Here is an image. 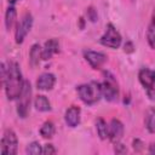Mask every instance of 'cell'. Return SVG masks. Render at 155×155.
<instances>
[{
    "label": "cell",
    "instance_id": "obj_1",
    "mask_svg": "<svg viewBox=\"0 0 155 155\" xmlns=\"http://www.w3.org/2000/svg\"><path fill=\"white\" fill-rule=\"evenodd\" d=\"M1 79H2V84H4L7 98L10 101L18 99V97L21 96L23 91L24 82H25V80H23L22 71L19 69L18 63L10 62L7 65L2 63L1 64Z\"/></svg>",
    "mask_w": 155,
    "mask_h": 155
},
{
    "label": "cell",
    "instance_id": "obj_2",
    "mask_svg": "<svg viewBox=\"0 0 155 155\" xmlns=\"http://www.w3.org/2000/svg\"><path fill=\"white\" fill-rule=\"evenodd\" d=\"M79 98L87 105L96 104L102 97V86L97 81H90L87 84L79 85L76 87Z\"/></svg>",
    "mask_w": 155,
    "mask_h": 155
},
{
    "label": "cell",
    "instance_id": "obj_3",
    "mask_svg": "<svg viewBox=\"0 0 155 155\" xmlns=\"http://www.w3.org/2000/svg\"><path fill=\"white\" fill-rule=\"evenodd\" d=\"M138 79L140 85L147 92V96L155 101V70L149 68H142L138 73Z\"/></svg>",
    "mask_w": 155,
    "mask_h": 155
},
{
    "label": "cell",
    "instance_id": "obj_4",
    "mask_svg": "<svg viewBox=\"0 0 155 155\" xmlns=\"http://www.w3.org/2000/svg\"><path fill=\"white\" fill-rule=\"evenodd\" d=\"M102 86V96L108 102H114L119 97V86L115 78L110 73H104V80L101 82Z\"/></svg>",
    "mask_w": 155,
    "mask_h": 155
},
{
    "label": "cell",
    "instance_id": "obj_5",
    "mask_svg": "<svg viewBox=\"0 0 155 155\" xmlns=\"http://www.w3.org/2000/svg\"><path fill=\"white\" fill-rule=\"evenodd\" d=\"M121 41H122V38H121L120 33L116 30V28L111 23H109L107 25L104 34L99 39V42L103 46L109 47V48H119L121 45Z\"/></svg>",
    "mask_w": 155,
    "mask_h": 155
},
{
    "label": "cell",
    "instance_id": "obj_6",
    "mask_svg": "<svg viewBox=\"0 0 155 155\" xmlns=\"http://www.w3.org/2000/svg\"><path fill=\"white\" fill-rule=\"evenodd\" d=\"M18 148V138L13 130L6 128L1 138V154L2 155H16Z\"/></svg>",
    "mask_w": 155,
    "mask_h": 155
},
{
    "label": "cell",
    "instance_id": "obj_7",
    "mask_svg": "<svg viewBox=\"0 0 155 155\" xmlns=\"http://www.w3.org/2000/svg\"><path fill=\"white\" fill-rule=\"evenodd\" d=\"M33 27V16L31 13L27 12L22 16L19 23L16 27V31H15V39L17 44H22L23 40L25 39V36L28 35V33L30 31Z\"/></svg>",
    "mask_w": 155,
    "mask_h": 155
},
{
    "label": "cell",
    "instance_id": "obj_8",
    "mask_svg": "<svg viewBox=\"0 0 155 155\" xmlns=\"http://www.w3.org/2000/svg\"><path fill=\"white\" fill-rule=\"evenodd\" d=\"M30 96H31V86L29 81H25L23 91L18 97V103H17V114L21 117H25L28 115L29 105H30Z\"/></svg>",
    "mask_w": 155,
    "mask_h": 155
},
{
    "label": "cell",
    "instance_id": "obj_9",
    "mask_svg": "<svg viewBox=\"0 0 155 155\" xmlns=\"http://www.w3.org/2000/svg\"><path fill=\"white\" fill-rule=\"evenodd\" d=\"M84 58L91 65L92 69H99L107 62L108 57H107V54H104L102 52H97V51H92V50H85L84 51Z\"/></svg>",
    "mask_w": 155,
    "mask_h": 155
},
{
    "label": "cell",
    "instance_id": "obj_10",
    "mask_svg": "<svg viewBox=\"0 0 155 155\" xmlns=\"http://www.w3.org/2000/svg\"><path fill=\"white\" fill-rule=\"evenodd\" d=\"M124 136V125L117 119H111L109 124V131H108V138L111 143H117Z\"/></svg>",
    "mask_w": 155,
    "mask_h": 155
},
{
    "label": "cell",
    "instance_id": "obj_11",
    "mask_svg": "<svg viewBox=\"0 0 155 155\" xmlns=\"http://www.w3.org/2000/svg\"><path fill=\"white\" fill-rule=\"evenodd\" d=\"M80 114H81V110L79 107L76 105H71L70 108L67 109L65 111V115H64V120H65V124L74 128L76 127L79 124H80Z\"/></svg>",
    "mask_w": 155,
    "mask_h": 155
},
{
    "label": "cell",
    "instance_id": "obj_12",
    "mask_svg": "<svg viewBox=\"0 0 155 155\" xmlns=\"http://www.w3.org/2000/svg\"><path fill=\"white\" fill-rule=\"evenodd\" d=\"M56 84V76L51 73H42L36 80V87L42 91L51 90Z\"/></svg>",
    "mask_w": 155,
    "mask_h": 155
},
{
    "label": "cell",
    "instance_id": "obj_13",
    "mask_svg": "<svg viewBox=\"0 0 155 155\" xmlns=\"http://www.w3.org/2000/svg\"><path fill=\"white\" fill-rule=\"evenodd\" d=\"M59 51V42L57 39H50L45 42L42 47V59L47 61L52 58L53 54H56Z\"/></svg>",
    "mask_w": 155,
    "mask_h": 155
},
{
    "label": "cell",
    "instance_id": "obj_14",
    "mask_svg": "<svg viewBox=\"0 0 155 155\" xmlns=\"http://www.w3.org/2000/svg\"><path fill=\"white\" fill-rule=\"evenodd\" d=\"M42 59V48L39 44H34L29 51V63L31 67L39 65L40 61Z\"/></svg>",
    "mask_w": 155,
    "mask_h": 155
},
{
    "label": "cell",
    "instance_id": "obj_15",
    "mask_svg": "<svg viewBox=\"0 0 155 155\" xmlns=\"http://www.w3.org/2000/svg\"><path fill=\"white\" fill-rule=\"evenodd\" d=\"M34 107L39 111H48V110H51V103H50V101L47 99L46 96H42V94H39V96L35 97Z\"/></svg>",
    "mask_w": 155,
    "mask_h": 155
},
{
    "label": "cell",
    "instance_id": "obj_16",
    "mask_svg": "<svg viewBox=\"0 0 155 155\" xmlns=\"http://www.w3.org/2000/svg\"><path fill=\"white\" fill-rule=\"evenodd\" d=\"M147 39H148V44L150 45V47L155 48V7L153 10L151 19H150V23H149V27H148Z\"/></svg>",
    "mask_w": 155,
    "mask_h": 155
},
{
    "label": "cell",
    "instance_id": "obj_17",
    "mask_svg": "<svg viewBox=\"0 0 155 155\" xmlns=\"http://www.w3.org/2000/svg\"><path fill=\"white\" fill-rule=\"evenodd\" d=\"M145 127L150 133H155V108H149L145 113Z\"/></svg>",
    "mask_w": 155,
    "mask_h": 155
},
{
    "label": "cell",
    "instance_id": "obj_18",
    "mask_svg": "<svg viewBox=\"0 0 155 155\" xmlns=\"http://www.w3.org/2000/svg\"><path fill=\"white\" fill-rule=\"evenodd\" d=\"M16 17H17V12H16V8L13 5H10L8 8L6 10V13H5V27L7 30H10L15 22H16Z\"/></svg>",
    "mask_w": 155,
    "mask_h": 155
},
{
    "label": "cell",
    "instance_id": "obj_19",
    "mask_svg": "<svg viewBox=\"0 0 155 155\" xmlns=\"http://www.w3.org/2000/svg\"><path fill=\"white\" fill-rule=\"evenodd\" d=\"M96 130H97V133H98V136H99V138L102 140H104V139L108 138L109 125H107V122L102 117L97 119V121H96Z\"/></svg>",
    "mask_w": 155,
    "mask_h": 155
},
{
    "label": "cell",
    "instance_id": "obj_20",
    "mask_svg": "<svg viewBox=\"0 0 155 155\" xmlns=\"http://www.w3.org/2000/svg\"><path fill=\"white\" fill-rule=\"evenodd\" d=\"M54 132H56V128H54L53 122H51V121L44 122V125L40 128V134L44 138H52L53 134H54Z\"/></svg>",
    "mask_w": 155,
    "mask_h": 155
},
{
    "label": "cell",
    "instance_id": "obj_21",
    "mask_svg": "<svg viewBox=\"0 0 155 155\" xmlns=\"http://www.w3.org/2000/svg\"><path fill=\"white\" fill-rule=\"evenodd\" d=\"M25 151H27L28 154H31V155L42 154V147H41L40 143H38V142H31L30 144H28Z\"/></svg>",
    "mask_w": 155,
    "mask_h": 155
},
{
    "label": "cell",
    "instance_id": "obj_22",
    "mask_svg": "<svg viewBox=\"0 0 155 155\" xmlns=\"http://www.w3.org/2000/svg\"><path fill=\"white\" fill-rule=\"evenodd\" d=\"M42 154H46V155H50V154H56V149L52 144H45L42 147Z\"/></svg>",
    "mask_w": 155,
    "mask_h": 155
},
{
    "label": "cell",
    "instance_id": "obj_23",
    "mask_svg": "<svg viewBox=\"0 0 155 155\" xmlns=\"http://www.w3.org/2000/svg\"><path fill=\"white\" fill-rule=\"evenodd\" d=\"M115 153L116 154H125V153H127V148L124 144H120L117 142V143H115Z\"/></svg>",
    "mask_w": 155,
    "mask_h": 155
},
{
    "label": "cell",
    "instance_id": "obj_24",
    "mask_svg": "<svg viewBox=\"0 0 155 155\" xmlns=\"http://www.w3.org/2000/svg\"><path fill=\"white\" fill-rule=\"evenodd\" d=\"M87 17H88V19H91L92 22H94V21L97 19V12H96L92 7H90V8L87 10Z\"/></svg>",
    "mask_w": 155,
    "mask_h": 155
},
{
    "label": "cell",
    "instance_id": "obj_25",
    "mask_svg": "<svg viewBox=\"0 0 155 155\" xmlns=\"http://www.w3.org/2000/svg\"><path fill=\"white\" fill-rule=\"evenodd\" d=\"M143 142L142 140H139V139H134L133 140V148H134V150L136 151H140L142 149H143Z\"/></svg>",
    "mask_w": 155,
    "mask_h": 155
},
{
    "label": "cell",
    "instance_id": "obj_26",
    "mask_svg": "<svg viewBox=\"0 0 155 155\" xmlns=\"http://www.w3.org/2000/svg\"><path fill=\"white\" fill-rule=\"evenodd\" d=\"M133 51V46L131 42H128L127 45H125V52H132Z\"/></svg>",
    "mask_w": 155,
    "mask_h": 155
},
{
    "label": "cell",
    "instance_id": "obj_27",
    "mask_svg": "<svg viewBox=\"0 0 155 155\" xmlns=\"http://www.w3.org/2000/svg\"><path fill=\"white\" fill-rule=\"evenodd\" d=\"M149 154H155V143H151L150 145H149Z\"/></svg>",
    "mask_w": 155,
    "mask_h": 155
},
{
    "label": "cell",
    "instance_id": "obj_28",
    "mask_svg": "<svg viewBox=\"0 0 155 155\" xmlns=\"http://www.w3.org/2000/svg\"><path fill=\"white\" fill-rule=\"evenodd\" d=\"M7 1H8V4H10V5H13V4H16L18 0H7Z\"/></svg>",
    "mask_w": 155,
    "mask_h": 155
}]
</instances>
